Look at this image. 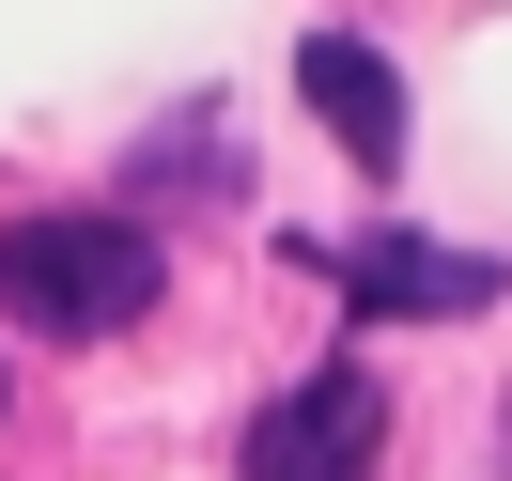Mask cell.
<instances>
[{
    "mask_svg": "<svg viewBox=\"0 0 512 481\" xmlns=\"http://www.w3.org/2000/svg\"><path fill=\"white\" fill-rule=\"evenodd\" d=\"M171 280V249L140 218H16L0 233V311L32 326V342H109V326H140Z\"/></svg>",
    "mask_w": 512,
    "mask_h": 481,
    "instance_id": "obj_1",
    "label": "cell"
},
{
    "mask_svg": "<svg viewBox=\"0 0 512 481\" xmlns=\"http://www.w3.org/2000/svg\"><path fill=\"white\" fill-rule=\"evenodd\" d=\"M373 450H388V388L357 357H326L311 388H280L249 419V481H373Z\"/></svg>",
    "mask_w": 512,
    "mask_h": 481,
    "instance_id": "obj_2",
    "label": "cell"
},
{
    "mask_svg": "<svg viewBox=\"0 0 512 481\" xmlns=\"http://www.w3.org/2000/svg\"><path fill=\"white\" fill-rule=\"evenodd\" d=\"M295 78H311V109L342 125V156H357V171H404V78H388V63H373L357 32H326V47H311Z\"/></svg>",
    "mask_w": 512,
    "mask_h": 481,
    "instance_id": "obj_3",
    "label": "cell"
},
{
    "mask_svg": "<svg viewBox=\"0 0 512 481\" xmlns=\"http://www.w3.org/2000/svg\"><path fill=\"white\" fill-rule=\"evenodd\" d=\"M357 311H481L497 295V264H435V249H342Z\"/></svg>",
    "mask_w": 512,
    "mask_h": 481,
    "instance_id": "obj_4",
    "label": "cell"
}]
</instances>
